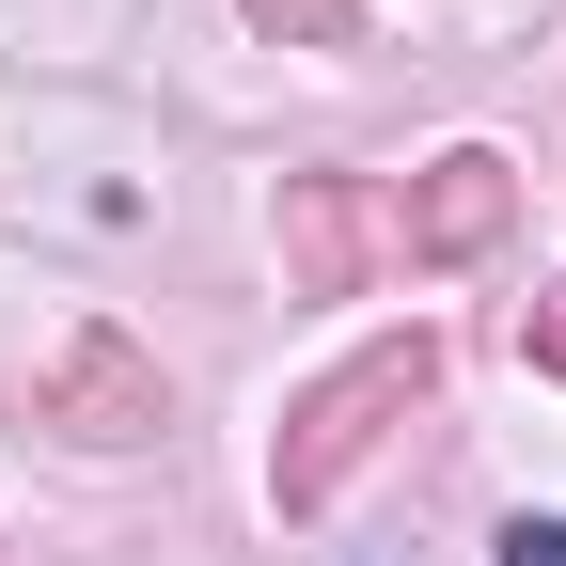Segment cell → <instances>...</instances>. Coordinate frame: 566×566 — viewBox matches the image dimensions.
Masks as SVG:
<instances>
[{
    "label": "cell",
    "instance_id": "1",
    "mask_svg": "<svg viewBox=\"0 0 566 566\" xmlns=\"http://www.w3.org/2000/svg\"><path fill=\"white\" fill-rule=\"evenodd\" d=\"M424 394H441V331H394V346H363V363H331L300 409H283V441H268V504L283 520H331L346 472H363Z\"/></svg>",
    "mask_w": 566,
    "mask_h": 566
},
{
    "label": "cell",
    "instance_id": "2",
    "mask_svg": "<svg viewBox=\"0 0 566 566\" xmlns=\"http://www.w3.org/2000/svg\"><path fill=\"white\" fill-rule=\"evenodd\" d=\"M32 424H63L80 457H126V441H158V424H174V394H158V363L95 315V331H63L48 363H32Z\"/></svg>",
    "mask_w": 566,
    "mask_h": 566
},
{
    "label": "cell",
    "instance_id": "3",
    "mask_svg": "<svg viewBox=\"0 0 566 566\" xmlns=\"http://www.w3.org/2000/svg\"><path fill=\"white\" fill-rule=\"evenodd\" d=\"M504 221H520V158H488V142H457V158H424L409 189H394V252L409 268H472V252H504Z\"/></svg>",
    "mask_w": 566,
    "mask_h": 566
},
{
    "label": "cell",
    "instance_id": "4",
    "mask_svg": "<svg viewBox=\"0 0 566 566\" xmlns=\"http://www.w3.org/2000/svg\"><path fill=\"white\" fill-rule=\"evenodd\" d=\"M363 268H378V205L346 174H283V283L300 300H363Z\"/></svg>",
    "mask_w": 566,
    "mask_h": 566
},
{
    "label": "cell",
    "instance_id": "5",
    "mask_svg": "<svg viewBox=\"0 0 566 566\" xmlns=\"http://www.w3.org/2000/svg\"><path fill=\"white\" fill-rule=\"evenodd\" d=\"M520 346H535V378H566V283H551L535 315H520Z\"/></svg>",
    "mask_w": 566,
    "mask_h": 566
},
{
    "label": "cell",
    "instance_id": "6",
    "mask_svg": "<svg viewBox=\"0 0 566 566\" xmlns=\"http://www.w3.org/2000/svg\"><path fill=\"white\" fill-rule=\"evenodd\" d=\"M504 566H566V520H504Z\"/></svg>",
    "mask_w": 566,
    "mask_h": 566
}]
</instances>
